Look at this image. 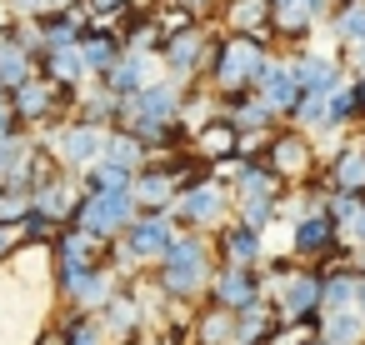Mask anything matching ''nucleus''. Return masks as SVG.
<instances>
[{"mask_svg": "<svg viewBox=\"0 0 365 345\" xmlns=\"http://www.w3.org/2000/svg\"><path fill=\"white\" fill-rule=\"evenodd\" d=\"M220 200H225L220 185H195V190H180V195H175V215L205 225L210 215H220Z\"/></svg>", "mask_w": 365, "mask_h": 345, "instance_id": "9", "label": "nucleus"}, {"mask_svg": "<svg viewBox=\"0 0 365 345\" xmlns=\"http://www.w3.org/2000/svg\"><path fill=\"white\" fill-rule=\"evenodd\" d=\"M235 145H240V135H235L230 125H210V130H200V155H205V160H215V155H235Z\"/></svg>", "mask_w": 365, "mask_h": 345, "instance_id": "19", "label": "nucleus"}, {"mask_svg": "<svg viewBox=\"0 0 365 345\" xmlns=\"http://www.w3.org/2000/svg\"><path fill=\"white\" fill-rule=\"evenodd\" d=\"M101 160L115 165V170H125V175H135V170L145 165V145H140L135 135H125V130H106V150H101Z\"/></svg>", "mask_w": 365, "mask_h": 345, "instance_id": "11", "label": "nucleus"}, {"mask_svg": "<svg viewBox=\"0 0 365 345\" xmlns=\"http://www.w3.org/2000/svg\"><path fill=\"white\" fill-rule=\"evenodd\" d=\"M265 120H270V105H265V101H240V105L230 110V130H235V135H240V130H260Z\"/></svg>", "mask_w": 365, "mask_h": 345, "instance_id": "20", "label": "nucleus"}, {"mask_svg": "<svg viewBox=\"0 0 365 345\" xmlns=\"http://www.w3.org/2000/svg\"><path fill=\"white\" fill-rule=\"evenodd\" d=\"M360 180H365V150L350 145V150L335 160V185H340V190H355Z\"/></svg>", "mask_w": 365, "mask_h": 345, "instance_id": "21", "label": "nucleus"}, {"mask_svg": "<svg viewBox=\"0 0 365 345\" xmlns=\"http://www.w3.org/2000/svg\"><path fill=\"white\" fill-rule=\"evenodd\" d=\"M255 295H260V285H255L250 270H235V265H230V270L215 280V305H220V310H245Z\"/></svg>", "mask_w": 365, "mask_h": 345, "instance_id": "10", "label": "nucleus"}, {"mask_svg": "<svg viewBox=\"0 0 365 345\" xmlns=\"http://www.w3.org/2000/svg\"><path fill=\"white\" fill-rule=\"evenodd\" d=\"M71 96L66 91H56L51 81H41V76H31L26 86H16L11 96H6V105H11V120L16 125H46V120H56L61 115V105H66Z\"/></svg>", "mask_w": 365, "mask_h": 345, "instance_id": "4", "label": "nucleus"}, {"mask_svg": "<svg viewBox=\"0 0 365 345\" xmlns=\"http://www.w3.org/2000/svg\"><path fill=\"white\" fill-rule=\"evenodd\" d=\"M170 66H180V71H190L195 66V56H200V36L195 31H185V36H170Z\"/></svg>", "mask_w": 365, "mask_h": 345, "instance_id": "23", "label": "nucleus"}, {"mask_svg": "<svg viewBox=\"0 0 365 345\" xmlns=\"http://www.w3.org/2000/svg\"><path fill=\"white\" fill-rule=\"evenodd\" d=\"M135 325H140V305H135L130 295H110V300H106V325H101V330H110V335H135Z\"/></svg>", "mask_w": 365, "mask_h": 345, "instance_id": "16", "label": "nucleus"}, {"mask_svg": "<svg viewBox=\"0 0 365 345\" xmlns=\"http://www.w3.org/2000/svg\"><path fill=\"white\" fill-rule=\"evenodd\" d=\"M230 340H235V320L225 310H215V315L200 320V345H230Z\"/></svg>", "mask_w": 365, "mask_h": 345, "instance_id": "22", "label": "nucleus"}, {"mask_svg": "<svg viewBox=\"0 0 365 345\" xmlns=\"http://www.w3.org/2000/svg\"><path fill=\"white\" fill-rule=\"evenodd\" d=\"M205 270H210V255L195 235H170L165 245V290L170 295H195L205 285Z\"/></svg>", "mask_w": 365, "mask_h": 345, "instance_id": "3", "label": "nucleus"}, {"mask_svg": "<svg viewBox=\"0 0 365 345\" xmlns=\"http://www.w3.org/2000/svg\"><path fill=\"white\" fill-rule=\"evenodd\" d=\"M265 11H270V6H265V0H240V6H235L230 16H235V26H240L245 36H255V21H260Z\"/></svg>", "mask_w": 365, "mask_h": 345, "instance_id": "27", "label": "nucleus"}, {"mask_svg": "<svg viewBox=\"0 0 365 345\" xmlns=\"http://www.w3.org/2000/svg\"><path fill=\"white\" fill-rule=\"evenodd\" d=\"M355 300H360V305H365V280H355Z\"/></svg>", "mask_w": 365, "mask_h": 345, "instance_id": "30", "label": "nucleus"}, {"mask_svg": "<svg viewBox=\"0 0 365 345\" xmlns=\"http://www.w3.org/2000/svg\"><path fill=\"white\" fill-rule=\"evenodd\" d=\"M31 76H36V61H31L16 41H0V91L11 96V91H16V86H26Z\"/></svg>", "mask_w": 365, "mask_h": 345, "instance_id": "13", "label": "nucleus"}, {"mask_svg": "<svg viewBox=\"0 0 365 345\" xmlns=\"http://www.w3.org/2000/svg\"><path fill=\"white\" fill-rule=\"evenodd\" d=\"M51 145H56L61 165L91 170V165L101 160V150H106V130H101V125H86V120H76V125H66V130H61Z\"/></svg>", "mask_w": 365, "mask_h": 345, "instance_id": "6", "label": "nucleus"}, {"mask_svg": "<svg viewBox=\"0 0 365 345\" xmlns=\"http://www.w3.org/2000/svg\"><path fill=\"white\" fill-rule=\"evenodd\" d=\"M16 245H21V225H0V260H6Z\"/></svg>", "mask_w": 365, "mask_h": 345, "instance_id": "28", "label": "nucleus"}, {"mask_svg": "<svg viewBox=\"0 0 365 345\" xmlns=\"http://www.w3.org/2000/svg\"><path fill=\"white\" fill-rule=\"evenodd\" d=\"M130 220H135V200H130V190H110V195H81V200H76V215H71V225H76V230H86L91 240L115 235V230H125Z\"/></svg>", "mask_w": 365, "mask_h": 345, "instance_id": "1", "label": "nucleus"}, {"mask_svg": "<svg viewBox=\"0 0 365 345\" xmlns=\"http://www.w3.org/2000/svg\"><path fill=\"white\" fill-rule=\"evenodd\" d=\"M305 170H310V145L295 135H280L270 145V175L280 180V175H305Z\"/></svg>", "mask_w": 365, "mask_h": 345, "instance_id": "12", "label": "nucleus"}, {"mask_svg": "<svg viewBox=\"0 0 365 345\" xmlns=\"http://www.w3.org/2000/svg\"><path fill=\"white\" fill-rule=\"evenodd\" d=\"M315 345H320V340H315Z\"/></svg>", "mask_w": 365, "mask_h": 345, "instance_id": "33", "label": "nucleus"}, {"mask_svg": "<svg viewBox=\"0 0 365 345\" xmlns=\"http://www.w3.org/2000/svg\"><path fill=\"white\" fill-rule=\"evenodd\" d=\"M170 215H135L130 225H125V245H120V260H155V255H165V245H170Z\"/></svg>", "mask_w": 365, "mask_h": 345, "instance_id": "5", "label": "nucleus"}, {"mask_svg": "<svg viewBox=\"0 0 365 345\" xmlns=\"http://www.w3.org/2000/svg\"><path fill=\"white\" fill-rule=\"evenodd\" d=\"M320 335H325V345H350V340H360V320L355 315H330Z\"/></svg>", "mask_w": 365, "mask_h": 345, "instance_id": "24", "label": "nucleus"}, {"mask_svg": "<svg viewBox=\"0 0 365 345\" xmlns=\"http://www.w3.org/2000/svg\"><path fill=\"white\" fill-rule=\"evenodd\" d=\"M265 66V36H235L215 46V86L220 91H245Z\"/></svg>", "mask_w": 365, "mask_h": 345, "instance_id": "2", "label": "nucleus"}, {"mask_svg": "<svg viewBox=\"0 0 365 345\" xmlns=\"http://www.w3.org/2000/svg\"><path fill=\"white\" fill-rule=\"evenodd\" d=\"M275 315L280 320H310V310L320 305V275H305V270H295V275H275Z\"/></svg>", "mask_w": 365, "mask_h": 345, "instance_id": "7", "label": "nucleus"}, {"mask_svg": "<svg viewBox=\"0 0 365 345\" xmlns=\"http://www.w3.org/2000/svg\"><path fill=\"white\" fill-rule=\"evenodd\" d=\"M335 245V225L325 220V215H300V225H295V250L300 255H320V250H330Z\"/></svg>", "mask_w": 365, "mask_h": 345, "instance_id": "14", "label": "nucleus"}, {"mask_svg": "<svg viewBox=\"0 0 365 345\" xmlns=\"http://www.w3.org/2000/svg\"><path fill=\"white\" fill-rule=\"evenodd\" d=\"M355 61H360V66H365V41H360V46H355Z\"/></svg>", "mask_w": 365, "mask_h": 345, "instance_id": "31", "label": "nucleus"}, {"mask_svg": "<svg viewBox=\"0 0 365 345\" xmlns=\"http://www.w3.org/2000/svg\"><path fill=\"white\" fill-rule=\"evenodd\" d=\"M76 56H81L86 76H91V71H96V76H106V71L120 61V41H115L110 31H101V26H96V31H86V36L76 41Z\"/></svg>", "mask_w": 365, "mask_h": 345, "instance_id": "8", "label": "nucleus"}, {"mask_svg": "<svg viewBox=\"0 0 365 345\" xmlns=\"http://www.w3.org/2000/svg\"><path fill=\"white\" fill-rule=\"evenodd\" d=\"M225 255L235 260V270H245V265H255V255H260V240H255V230H245V225H235V230L225 235Z\"/></svg>", "mask_w": 365, "mask_h": 345, "instance_id": "17", "label": "nucleus"}, {"mask_svg": "<svg viewBox=\"0 0 365 345\" xmlns=\"http://www.w3.org/2000/svg\"><path fill=\"white\" fill-rule=\"evenodd\" d=\"M345 235H350V245H365V205H360V215L345 225Z\"/></svg>", "mask_w": 365, "mask_h": 345, "instance_id": "29", "label": "nucleus"}, {"mask_svg": "<svg viewBox=\"0 0 365 345\" xmlns=\"http://www.w3.org/2000/svg\"><path fill=\"white\" fill-rule=\"evenodd\" d=\"M315 340H320V330L310 320H285L265 335V345H315Z\"/></svg>", "mask_w": 365, "mask_h": 345, "instance_id": "18", "label": "nucleus"}, {"mask_svg": "<svg viewBox=\"0 0 365 345\" xmlns=\"http://www.w3.org/2000/svg\"><path fill=\"white\" fill-rule=\"evenodd\" d=\"M320 300H325V305H350V300H355V275H330V280H320Z\"/></svg>", "mask_w": 365, "mask_h": 345, "instance_id": "25", "label": "nucleus"}, {"mask_svg": "<svg viewBox=\"0 0 365 345\" xmlns=\"http://www.w3.org/2000/svg\"><path fill=\"white\" fill-rule=\"evenodd\" d=\"M275 310L265 305V300H250L245 310H240V320H235V340L240 345H255V340H265L270 330H275V320H270Z\"/></svg>", "mask_w": 365, "mask_h": 345, "instance_id": "15", "label": "nucleus"}, {"mask_svg": "<svg viewBox=\"0 0 365 345\" xmlns=\"http://www.w3.org/2000/svg\"><path fill=\"white\" fill-rule=\"evenodd\" d=\"M335 31H340L345 41H365V0H355V6L335 21Z\"/></svg>", "mask_w": 365, "mask_h": 345, "instance_id": "26", "label": "nucleus"}, {"mask_svg": "<svg viewBox=\"0 0 365 345\" xmlns=\"http://www.w3.org/2000/svg\"><path fill=\"white\" fill-rule=\"evenodd\" d=\"M200 6H205V0H185V11H200Z\"/></svg>", "mask_w": 365, "mask_h": 345, "instance_id": "32", "label": "nucleus"}]
</instances>
